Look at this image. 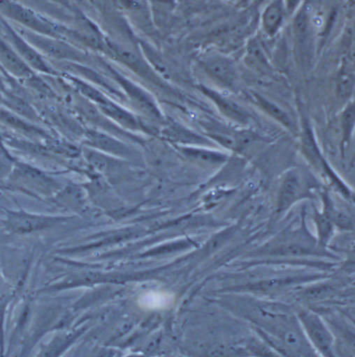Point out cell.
<instances>
[{
	"label": "cell",
	"instance_id": "1",
	"mask_svg": "<svg viewBox=\"0 0 355 357\" xmlns=\"http://www.w3.org/2000/svg\"><path fill=\"white\" fill-rule=\"evenodd\" d=\"M6 185L38 198H51L59 192V183L44 170L24 162L15 161Z\"/></svg>",
	"mask_w": 355,
	"mask_h": 357
},
{
	"label": "cell",
	"instance_id": "2",
	"mask_svg": "<svg viewBox=\"0 0 355 357\" xmlns=\"http://www.w3.org/2000/svg\"><path fill=\"white\" fill-rule=\"evenodd\" d=\"M15 29L45 59H50L52 63H82L87 61V54L64 38L35 33L17 25Z\"/></svg>",
	"mask_w": 355,
	"mask_h": 357
},
{
	"label": "cell",
	"instance_id": "3",
	"mask_svg": "<svg viewBox=\"0 0 355 357\" xmlns=\"http://www.w3.org/2000/svg\"><path fill=\"white\" fill-rule=\"evenodd\" d=\"M0 16L35 33L63 38L66 29L14 0H0Z\"/></svg>",
	"mask_w": 355,
	"mask_h": 357
},
{
	"label": "cell",
	"instance_id": "4",
	"mask_svg": "<svg viewBox=\"0 0 355 357\" xmlns=\"http://www.w3.org/2000/svg\"><path fill=\"white\" fill-rule=\"evenodd\" d=\"M0 29L2 36L12 45L13 48L17 51L21 59L25 61L38 74L47 75V76L59 77V70L55 68L47 59H45L36 48H34L13 25L6 21L3 17L0 16Z\"/></svg>",
	"mask_w": 355,
	"mask_h": 357
},
{
	"label": "cell",
	"instance_id": "5",
	"mask_svg": "<svg viewBox=\"0 0 355 357\" xmlns=\"http://www.w3.org/2000/svg\"><path fill=\"white\" fill-rule=\"evenodd\" d=\"M198 65L201 70L220 89L231 91L238 85V70L230 57L216 53L205 54L198 59Z\"/></svg>",
	"mask_w": 355,
	"mask_h": 357
},
{
	"label": "cell",
	"instance_id": "6",
	"mask_svg": "<svg viewBox=\"0 0 355 357\" xmlns=\"http://www.w3.org/2000/svg\"><path fill=\"white\" fill-rule=\"evenodd\" d=\"M107 70L110 76L117 81V84L122 87L128 98V102L133 108L152 119L162 117L159 106L149 91L143 89L138 83L133 82L131 79L127 78L121 73L117 72L113 66H107Z\"/></svg>",
	"mask_w": 355,
	"mask_h": 357
},
{
	"label": "cell",
	"instance_id": "7",
	"mask_svg": "<svg viewBox=\"0 0 355 357\" xmlns=\"http://www.w3.org/2000/svg\"><path fill=\"white\" fill-rule=\"evenodd\" d=\"M57 222L59 219L57 218L20 209L6 211V219L2 221V225L10 234L29 235L53 227Z\"/></svg>",
	"mask_w": 355,
	"mask_h": 357
},
{
	"label": "cell",
	"instance_id": "8",
	"mask_svg": "<svg viewBox=\"0 0 355 357\" xmlns=\"http://www.w3.org/2000/svg\"><path fill=\"white\" fill-rule=\"evenodd\" d=\"M309 177L299 170H291L284 175L280 190L279 208L284 211L311 191Z\"/></svg>",
	"mask_w": 355,
	"mask_h": 357
},
{
	"label": "cell",
	"instance_id": "9",
	"mask_svg": "<svg viewBox=\"0 0 355 357\" xmlns=\"http://www.w3.org/2000/svg\"><path fill=\"white\" fill-rule=\"evenodd\" d=\"M300 320L307 331L312 345L321 356H333V337L326 325L317 314L305 312L300 315Z\"/></svg>",
	"mask_w": 355,
	"mask_h": 357
},
{
	"label": "cell",
	"instance_id": "10",
	"mask_svg": "<svg viewBox=\"0 0 355 357\" xmlns=\"http://www.w3.org/2000/svg\"><path fill=\"white\" fill-rule=\"evenodd\" d=\"M198 89L213 102L214 106L224 116L236 121V123H249V112L241 105L232 100V98L226 97L220 91H216L212 87L207 86L205 84L198 85Z\"/></svg>",
	"mask_w": 355,
	"mask_h": 357
},
{
	"label": "cell",
	"instance_id": "11",
	"mask_svg": "<svg viewBox=\"0 0 355 357\" xmlns=\"http://www.w3.org/2000/svg\"><path fill=\"white\" fill-rule=\"evenodd\" d=\"M0 66L13 78L19 81L24 80L25 78L36 73L21 59L20 55L1 34H0Z\"/></svg>",
	"mask_w": 355,
	"mask_h": 357
},
{
	"label": "cell",
	"instance_id": "12",
	"mask_svg": "<svg viewBox=\"0 0 355 357\" xmlns=\"http://www.w3.org/2000/svg\"><path fill=\"white\" fill-rule=\"evenodd\" d=\"M0 123L34 141L45 143L50 138V135L40 126L10 112L4 107H0Z\"/></svg>",
	"mask_w": 355,
	"mask_h": 357
},
{
	"label": "cell",
	"instance_id": "13",
	"mask_svg": "<svg viewBox=\"0 0 355 357\" xmlns=\"http://www.w3.org/2000/svg\"><path fill=\"white\" fill-rule=\"evenodd\" d=\"M108 48L110 49L111 53L117 61H121L131 70H136L143 78L155 81L156 73L142 55L128 47L117 44V43H108Z\"/></svg>",
	"mask_w": 355,
	"mask_h": 357
},
{
	"label": "cell",
	"instance_id": "14",
	"mask_svg": "<svg viewBox=\"0 0 355 357\" xmlns=\"http://www.w3.org/2000/svg\"><path fill=\"white\" fill-rule=\"evenodd\" d=\"M288 16L284 0H269L261 14L260 23L263 33L275 38L283 27Z\"/></svg>",
	"mask_w": 355,
	"mask_h": 357
},
{
	"label": "cell",
	"instance_id": "15",
	"mask_svg": "<svg viewBox=\"0 0 355 357\" xmlns=\"http://www.w3.org/2000/svg\"><path fill=\"white\" fill-rule=\"evenodd\" d=\"M1 107H4L10 112L15 113L31 123H35L36 125L43 121L40 111L36 110V107L33 106V104L27 98L18 95L15 91L6 89L3 98H2Z\"/></svg>",
	"mask_w": 355,
	"mask_h": 357
},
{
	"label": "cell",
	"instance_id": "16",
	"mask_svg": "<svg viewBox=\"0 0 355 357\" xmlns=\"http://www.w3.org/2000/svg\"><path fill=\"white\" fill-rule=\"evenodd\" d=\"M324 209L321 213L316 211L314 215V222L318 232V245L324 248L328 243L331 235H333L335 223H333V204L328 197L324 198Z\"/></svg>",
	"mask_w": 355,
	"mask_h": 357
},
{
	"label": "cell",
	"instance_id": "17",
	"mask_svg": "<svg viewBox=\"0 0 355 357\" xmlns=\"http://www.w3.org/2000/svg\"><path fill=\"white\" fill-rule=\"evenodd\" d=\"M245 63L256 72L268 73L271 70L262 42L256 36L249 38L247 42L245 48Z\"/></svg>",
	"mask_w": 355,
	"mask_h": 357
},
{
	"label": "cell",
	"instance_id": "18",
	"mask_svg": "<svg viewBox=\"0 0 355 357\" xmlns=\"http://www.w3.org/2000/svg\"><path fill=\"white\" fill-rule=\"evenodd\" d=\"M247 96H249L250 100H252V102L256 104V106H258L263 112L266 113L269 116L279 121V123L283 125L284 128H287V129H294V123H293L292 119L289 116L288 113L283 110L279 105L265 98L264 96L260 95V93H249Z\"/></svg>",
	"mask_w": 355,
	"mask_h": 357
},
{
	"label": "cell",
	"instance_id": "19",
	"mask_svg": "<svg viewBox=\"0 0 355 357\" xmlns=\"http://www.w3.org/2000/svg\"><path fill=\"white\" fill-rule=\"evenodd\" d=\"M97 108H99L107 117L121 123L124 127L130 128V129H136L138 127V119L121 105L111 100L110 98H107L106 102L99 105Z\"/></svg>",
	"mask_w": 355,
	"mask_h": 357
},
{
	"label": "cell",
	"instance_id": "20",
	"mask_svg": "<svg viewBox=\"0 0 355 357\" xmlns=\"http://www.w3.org/2000/svg\"><path fill=\"white\" fill-rule=\"evenodd\" d=\"M293 34L299 50L307 51L310 38V19L305 8L297 10L293 20Z\"/></svg>",
	"mask_w": 355,
	"mask_h": 357
},
{
	"label": "cell",
	"instance_id": "21",
	"mask_svg": "<svg viewBox=\"0 0 355 357\" xmlns=\"http://www.w3.org/2000/svg\"><path fill=\"white\" fill-rule=\"evenodd\" d=\"M23 86L40 100H53L57 98V93L53 91L52 87L41 77V74L35 73L31 76L27 77L22 80Z\"/></svg>",
	"mask_w": 355,
	"mask_h": 357
},
{
	"label": "cell",
	"instance_id": "22",
	"mask_svg": "<svg viewBox=\"0 0 355 357\" xmlns=\"http://www.w3.org/2000/svg\"><path fill=\"white\" fill-rule=\"evenodd\" d=\"M355 89L354 68L343 63L337 78V95L342 100H349Z\"/></svg>",
	"mask_w": 355,
	"mask_h": 357
},
{
	"label": "cell",
	"instance_id": "23",
	"mask_svg": "<svg viewBox=\"0 0 355 357\" xmlns=\"http://www.w3.org/2000/svg\"><path fill=\"white\" fill-rule=\"evenodd\" d=\"M174 301V297L170 293L147 292L140 296V305L145 309L159 310L170 307Z\"/></svg>",
	"mask_w": 355,
	"mask_h": 357
},
{
	"label": "cell",
	"instance_id": "24",
	"mask_svg": "<svg viewBox=\"0 0 355 357\" xmlns=\"http://www.w3.org/2000/svg\"><path fill=\"white\" fill-rule=\"evenodd\" d=\"M342 135H343V145L349 143L355 128V100L350 102L344 109L341 117Z\"/></svg>",
	"mask_w": 355,
	"mask_h": 357
},
{
	"label": "cell",
	"instance_id": "25",
	"mask_svg": "<svg viewBox=\"0 0 355 357\" xmlns=\"http://www.w3.org/2000/svg\"><path fill=\"white\" fill-rule=\"evenodd\" d=\"M185 153L188 157L206 164H217L226 159V157L220 153H209V151H198V149H185Z\"/></svg>",
	"mask_w": 355,
	"mask_h": 357
},
{
	"label": "cell",
	"instance_id": "26",
	"mask_svg": "<svg viewBox=\"0 0 355 357\" xmlns=\"http://www.w3.org/2000/svg\"><path fill=\"white\" fill-rule=\"evenodd\" d=\"M333 218L335 226L345 230H352L355 229V220L350 213L346 211H339L333 206Z\"/></svg>",
	"mask_w": 355,
	"mask_h": 357
},
{
	"label": "cell",
	"instance_id": "27",
	"mask_svg": "<svg viewBox=\"0 0 355 357\" xmlns=\"http://www.w3.org/2000/svg\"><path fill=\"white\" fill-rule=\"evenodd\" d=\"M13 288L10 284L0 278V316L4 313L6 305L12 298Z\"/></svg>",
	"mask_w": 355,
	"mask_h": 357
},
{
	"label": "cell",
	"instance_id": "28",
	"mask_svg": "<svg viewBox=\"0 0 355 357\" xmlns=\"http://www.w3.org/2000/svg\"><path fill=\"white\" fill-rule=\"evenodd\" d=\"M14 162L2 149H0V181H6L12 171Z\"/></svg>",
	"mask_w": 355,
	"mask_h": 357
},
{
	"label": "cell",
	"instance_id": "29",
	"mask_svg": "<svg viewBox=\"0 0 355 357\" xmlns=\"http://www.w3.org/2000/svg\"><path fill=\"white\" fill-rule=\"evenodd\" d=\"M154 12L157 15H166L172 12L173 8L176 3V0H150Z\"/></svg>",
	"mask_w": 355,
	"mask_h": 357
},
{
	"label": "cell",
	"instance_id": "30",
	"mask_svg": "<svg viewBox=\"0 0 355 357\" xmlns=\"http://www.w3.org/2000/svg\"><path fill=\"white\" fill-rule=\"evenodd\" d=\"M333 286L329 285H319L311 288L307 292V297L311 301H316V299H321L323 297L327 296L331 291H333Z\"/></svg>",
	"mask_w": 355,
	"mask_h": 357
},
{
	"label": "cell",
	"instance_id": "31",
	"mask_svg": "<svg viewBox=\"0 0 355 357\" xmlns=\"http://www.w3.org/2000/svg\"><path fill=\"white\" fill-rule=\"evenodd\" d=\"M344 343L347 349L355 356V335L350 331H345L343 335Z\"/></svg>",
	"mask_w": 355,
	"mask_h": 357
},
{
	"label": "cell",
	"instance_id": "32",
	"mask_svg": "<svg viewBox=\"0 0 355 357\" xmlns=\"http://www.w3.org/2000/svg\"><path fill=\"white\" fill-rule=\"evenodd\" d=\"M288 15H293L298 10L301 0H284Z\"/></svg>",
	"mask_w": 355,
	"mask_h": 357
},
{
	"label": "cell",
	"instance_id": "33",
	"mask_svg": "<svg viewBox=\"0 0 355 357\" xmlns=\"http://www.w3.org/2000/svg\"><path fill=\"white\" fill-rule=\"evenodd\" d=\"M4 91H6V87H4L3 81L0 78V107H1L2 98H3Z\"/></svg>",
	"mask_w": 355,
	"mask_h": 357
},
{
	"label": "cell",
	"instance_id": "34",
	"mask_svg": "<svg viewBox=\"0 0 355 357\" xmlns=\"http://www.w3.org/2000/svg\"><path fill=\"white\" fill-rule=\"evenodd\" d=\"M267 1H268V0H252V4H254V6H262V4H264L265 2Z\"/></svg>",
	"mask_w": 355,
	"mask_h": 357
},
{
	"label": "cell",
	"instance_id": "35",
	"mask_svg": "<svg viewBox=\"0 0 355 357\" xmlns=\"http://www.w3.org/2000/svg\"><path fill=\"white\" fill-rule=\"evenodd\" d=\"M352 251H354V253L355 254V247H354V249H352Z\"/></svg>",
	"mask_w": 355,
	"mask_h": 357
}]
</instances>
